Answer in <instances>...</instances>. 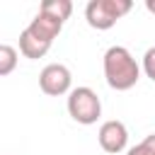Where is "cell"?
<instances>
[{"instance_id": "277c9868", "label": "cell", "mask_w": 155, "mask_h": 155, "mask_svg": "<svg viewBox=\"0 0 155 155\" xmlns=\"http://www.w3.org/2000/svg\"><path fill=\"white\" fill-rule=\"evenodd\" d=\"M70 82H73V75L63 63H48L39 75V87L48 97H61L65 92L70 94Z\"/></svg>"}, {"instance_id": "3957f363", "label": "cell", "mask_w": 155, "mask_h": 155, "mask_svg": "<svg viewBox=\"0 0 155 155\" xmlns=\"http://www.w3.org/2000/svg\"><path fill=\"white\" fill-rule=\"evenodd\" d=\"M68 114L78 124H82V126L94 124L102 116V102H99L97 92L92 87H75V90H70V94H68Z\"/></svg>"}, {"instance_id": "5b68a950", "label": "cell", "mask_w": 155, "mask_h": 155, "mask_svg": "<svg viewBox=\"0 0 155 155\" xmlns=\"http://www.w3.org/2000/svg\"><path fill=\"white\" fill-rule=\"evenodd\" d=\"M97 138H99V145H102L104 153H121L126 148V143H128V131H126V126L121 121L109 119V121H104L99 126Z\"/></svg>"}, {"instance_id": "7a4b0ae2", "label": "cell", "mask_w": 155, "mask_h": 155, "mask_svg": "<svg viewBox=\"0 0 155 155\" xmlns=\"http://www.w3.org/2000/svg\"><path fill=\"white\" fill-rule=\"evenodd\" d=\"M131 7V0H90L85 7V19L92 29H111Z\"/></svg>"}, {"instance_id": "52a82bcc", "label": "cell", "mask_w": 155, "mask_h": 155, "mask_svg": "<svg viewBox=\"0 0 155 155\" xmlns=\"http://www.w3.org/2000/svg\"><path fill=\"white\" fill-rule=\"evenodd\" d=\"M51 48V44L48 41H41L39 36H34L29 29H24L22 34H19V51L27 56V58H44L46 56V51Z\"/></svg>"}, {"instance_id": "9c48e42d", "label": "cell", "mask_w": 155, "mask_h": 155, "mask_svg": "<svg viewBox=\"0 0 155 155\" xmlns=\"http://www.w3.org/2000/svg\"><path fill=\"white\" fill-rule=\"evenodd\" d=\"M15 65H17V51L10 44H2L0 46V75H10Z\"/></svg>"}, {"instance_id": "30bf717a", "label": "cell", "mask_w": 155, "mask_h": 155, "mask_svg": "<svg viewBox=\"0 0 155 155\" xmlns=\"http://www.w3.org/2000/svg\"><path fill=\"white\" fill-rule=\"evenodd\" d=\"M126 155H155V133L145 136L138 145H133Z\"/></svg>"}, {"instance_id": "8992f818", "label": "cell", "mask_w": 155, "mask_h": 155, "mask_svg": "<svg viewBox=\"0 0 155 155\" xmlns=\"http://www.w3.org/2000/svg\"><path fill=\"white\" fill-rule=\"evenodd\" d=\"M34 36H39L41 41H53L58 34H61V29H63V22H58V19H53V17H48V15H44V12H36V17L31 19V24L27 27Z\"/></svg>"}, {"instance_id": "6da1fadb", "label": "cell", "mask_w": 155, "mask_h": 155, "mask_svg": "<svg viewBox=\"0 0 155 155\" xmlns=\"http://www.w3.org/2000/svg\"><path fill=\"white\" fill-rule=\"evenodd\" d=\"M104 78L111 90H131L140 78V65L124 46H111L104 53Z\"/></svg>"}, {"instance_id": "8fae6325", "label": "cell", "mask_w": 155, "mask_h": 155, "mask_svg": "<svg viewBox=\"0 0 155 155\" xmlns=\"http://www.w3.org/2000/svg\"><path fill=\"white\" fill-rule=\"evenodd\" d=\"M143 70L150 80H155V46H150L143 56Z\"/></svg>"}, {"instance_id": "ba28073f", "label": "cell", "mask_w": 155, "mask_h": 155, "mask_svg": "<svg viewBox=\"0 0 155 155\" xmlns=\"http://www.w3.org/2000/svg\"><path fill=\"white\" fill-rule=\"evenodd\" d=\"M39 12L58 19V22H65L70 17V12H73V2L70 0H44L39 5Z\"/></svg>"}, {"instance_id": "7c38bea8", "label": "cell", "mask_w": 155, "mask_h": 155, "mask_svg": "<svg viewBox=\"0 0 155 155\" xmlns=\"http://www.w3.org/2000/svg\"><path fill=\"white\" fill-rule=\"evenodd\" d=\"M145 7H148V12L155 15V0H145Z\"/></svg>"}]
</instances>
